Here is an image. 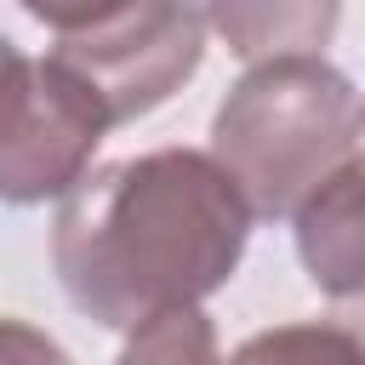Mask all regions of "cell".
I'll use <instances>...</instances> for the list:
<instances>
[{"instance_id": "obj_1", "label": "cell", "mask_w": 365, "mask_h": 365, "mask_svg": "<svg viewBox=\"0 0 365 365\" xmlns=\"http://www.w3.org/2000/svg\"><path fill=\"white\" fill-rule=\"evenodd\" d=\"M251 211L200 148H148L86 171L51 222V268L80 314L131 331L228 285Z\"/></svg>"}, {"instance_id": "obj_2", "label": "cell", "mask_w": 365, "mask_h": 365, "mask_svg": "<svg viewBox=\"0 0 365 365\" xmlns=\"http://www.w3.org/2000/svg\"><path fill=\"white\" fill-rule=\"evenodd\" d=\"M348 160H359V91L325 57L257 63L211 120V165L251 217H291Z\"/></svg>"}, {"instance_id": "obj_3", "label": "cell", "mask_w": 365, "mask_h": 365, "mask_svg": "<svg viewBox=\"0 0 365 365\" xmlns=\"http://www.w3.org/2000/svg\"><path fill=\"white\" fill-rule=\"evenodd\" d=\"M205 57V23L188 0H120L97 23L63 34L51 63L86 86L108 125L154 114L194 80Z\"/></svg>"}, {"instance_id": "obj_4", "label": "cell", "mask_w": 365, "mask_h": 365, "mask_svg": "<svg viewBox=\"0 0 365 365\" xmlns=\"http://www.w3.org/2000/svg\"><path fill=\"white\" fill-rule=\"evenodd\" d=\"M103 131L108 120L74 74H63L51 57H17L0 80V200H63L91 171Z\"/></svg>"}, {"instance_id": "obj_5", "label": "cell", "mask_w": 365, "mask_h": 365, "mask_svg": "<svg viewBox=\"0 0 365 365\" xmlns=\"http://www.w3.org/2000/svg\"><path fill=\"white\" fill-rule=\"evenodd\" d=\"M194 11L251 68L279 57H319L342 23V0H200Z\"/></svg>"}, {"instance_id": "obj_6", "label": "cell", "mask_w": 365, "mask_h": 365, "mask_svg": "<svg viewBox=\"0 0 365 365\" xmlns=\"http://www.w3.org/2000/svg\"><path fill=\"white\" fill-rule=\"evenodd\" d=\"M359 160H348L342 171H331L291 217H297V251L302 268L319 291L331 297H354L365 279V257H359Z\"/></svg>"}, {"instance_id": "obj_7", "label": "cell", "mask_w": 365, "mask_h": 365, "mask_svg": "<svg viewBox=\"0 0 365 365\" xmlns=\"http://www.w3.org/2000/svg\"><path fill=\"white\" fill-rule=\"evenodd\" d=\"M114 365H222L217 325L205 319V308H165L125 331Z\"/></svg>"}, {"instance_id": "obj_8", "label": "cell", "mask_w": 365, "mask_h": 365, "mask_svg": "<svg viewBox=\"0 0 365 365\" xmlns=\"http://www.w3.org/2000/svg\"><path fill=\"white\" fill-rule=\"evenodd\" d=\"M228 365H365V348L348 325L302 319V325H274L245 336Z\"/></svg>"}, {"instance_id": "obj_9", "label": "cell", "mask_w": 365, "mask_h": 365, "mask_svg": "<svg viewBox=\"0 0 365 365\" xmlns=\"http://www.w3.org/2000/svg\"><path fill=\"white\" fill-rule=\"evenodd\" d=\"M0 365H74L63 342H51L29 319H0Z\"/></svg>"}, {"instance_id": "obj_10", "label": "cell", "mask_w": 365, "mask_h": 365, "mask_svg": "<svg viewBox=\"0 0 365 365\" xmlns=\"http://www.w3.org/2000/svg\"><path fill=\"white\" fill-rule=\"evenodd\" d=\"M34 23H46V29H57V34H74V29H86V23H97L103 11H114L120 0H17Z\"/></svg>"}, {"instance_id": "obj_11", "label": "cell", "mask_w": 365, "mask_h": 365, "mask_svg": "<svg viewBox=\"0 0 365 365\" xmlns=\"http://www.w3.org/2000/svg\"><path fill=\"white\" fill-rule=\"evenodd\" d=\"M17 57H23V51H17V46H11V40H6V34H0V80H6V68H11V63H17Z\"/></svg>"}]
</instances>
